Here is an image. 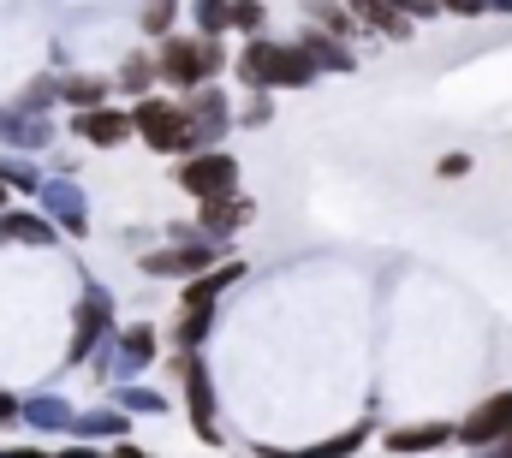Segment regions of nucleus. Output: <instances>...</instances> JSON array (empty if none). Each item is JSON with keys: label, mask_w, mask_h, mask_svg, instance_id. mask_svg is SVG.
Listing matches in <instances>:
<instances>
[{"label": "nucleus", "mask_w": 512, "mask_h": 458, "mask_svg": "<svg viewBox=\"0 0 512 458\" xmlns=\"http://www.w3.org/2000/svg\"><path fill=\"white\" fill-rule=\"evenodd\" d=\"M233 72H239V84L245 90H262V96H274V90H310L322 72L298 54V42H274V36H251L239 54H233Z\"/></svg>", "instance_id": "f257e3e1"}, {"label": "nucleus", "mask_w": 512, "mask_h": 458, "mask_svg": "<svg viewBox=\"0 0 512 458\" xmlns=\"http://www.w3.org/2000/svg\"><path fill=\"white\" fill-rule=\"evenodd\" d=\"M149 60H155V78L173 84L179 96H191V90H203L227 72V48L209 42V36H161Z\"/></svg>", "instance_id": "f03ea898"}, {"label": "nucleus", "mask_w": 512, "mask_h": 458, "mask_svg": "<svg viewBox=\"0 0 512 458\" xmlns=\"http://www.w3.org/2000/svg\"><path fill=\"white\" fill-rule=\"evenodd\" d=\"M173 375H179V387H185V417H191V435H197L209 453H221L227 441H221V411H215L209 357H203V351H173Z\"/></svg>", "instance_id": "7ed1b4c3"}, {"label": "nucleus", "mask_w": 512, "mask_h": 458, "mask_svg": "<svg viewBox=\"0 0 512 458\" xmlns=\"http://www.w3.org/2000/svg\"><path fill=\"white\" fill-rule=\"evenodd\" d=\"M131 114V137L137 143H149L155 155H191V125H185V108L179 102H167V96H137L126 108Z\"/></svg>", "instance_id": "20e7f679"}, {"label": "nucleus", "mask_w": 512, "mask_h": 458, "mask_svg": "<svg viewBox=\"0 0 512 458\" xmlns=\"http://www.w3.org/2000/svg\"><path fill=\"white\" fill-rule=\"evenodd\" d=\"M227 256V244H209V238H191V244H149V250H137V274L143 280H197V274H209L215 262Z\"/></svg>", "instance_id": "39448f33"}, {"label": "nucleus", "mask_w": 512, "mask_h": 458, "mask_svg": "<svg viewBox=\"0 0 512 458\" xmlns=\"http://www.w3.org/2000/svg\"><path fill=\"white\" fill-rule=\"evenodd\" d=\"M114 292L108 286H84V298H78V310H72V340H66V369H78V363H90L102 345L114 340Z\"/></svg>", "instance_id": "423d86ee"}, {"label": "nucleus", "mask_w": 512, "mask_h": 458, "mask_svg": "<svg viewBox=\"0 0 512 458\" xmlns=\"http://www.w3.org/2000/svg\"><path fill=\"white\" fill-rule=\"evenodd\" d=\"M161 357V334L149 322H131V328H114V340L102 345V363H96V381H114L126 387V375H143L149 363Z\"/></svg>", "instance_id": "0eeeda50"}, {"label": "nucleus", "mask_w": 512, "mask_h": 458, "mask_svg": "<svg viewBox=\"0 0 512 458\" xmlns=\"http://www.w3.org/2000/svg\"><path fill=\"white\" fill-rule=\"evenodd\" d=\"M173 185H179L185 197H197V203L233 197V191H239V155H227V149H197V155H185V161L173 167Z\"/></svg>", "instance_id": "6e6552de"}, {"label": "nucleus", "mask_w": 512, "mask_h": 458, "mask_svg": "<svg viewBox=\"0 0 512 458\" xmlns=\"http://www.w3.org/2000/svg\"><path fill=\"white\" fill-rule=\"evenodd\" d=\"M501 435H512V387H495L489 399H477V405L453 423V447H465V453H483V447H495Z\"/></svg>", "instance_id": "1a4fd4ad"}, {"label": "nucleus", "mask_w": 512, "mask_h": 458, "mask_svg": "<svg viewBox=\"0 0 512 458\" xmlns=\"http://www.w3.org/2000/svg\"><path fill=\"white\" fill-rule=\"evenodd\" d=\"M179 108H185V125H191V155H197V149H221V137L233 131V102H227L221 84L191 90Z\"/></svg>", "instance_id": "9d476101"}, {"label": "nucleus", "mask_w": 512, "mask_h": 458, "mask_svg": "<svg viewBox=\"0 0 512 458\" xmlns=\"http://www.w3.org/2000/svg\"><path fill=\"white\" fill-rule=\"evenodd\" d=\"M256 221V197L245 191H233V197H209V203H197V238H209V244H227L233 232H245Z\"/></svg>", "instance_id": "9b49d317"}, {"label": "nucleus", "mask_w": 512, "mask_h": 458, "mask_svg": "<svg viewBox=\"0 0 512 458\" xmlns=\"http://www.w3.org/2000/svg\"><path fill=\"white\" fill-rule=\"evenodd\" d=\"M453 447V423L429 417V423H393L382 435V453L387 458H429V453H447Z\"/></svg>", "instance_id": "f8f14e48"}, {"label": "nucleus", "mask_w": 512, "mask_h": 458, "mask_svg": "<svg viewBox=\"0 0 512 458\" xmlns=\"http://www.w3.org/2000/svg\"><path fill=\"white\" fill-rule=\"evenodd\" d=\"M370 435H376V423H352V429H340V435H328V441H316V447H251V458H358L370 447Z\"/></svg>", "instance_id": "ddd939ff"}, {"label": "nucleus", "mask_w": 512, "mask_h": 458, "mask_svg": "<svg viewBox=\"0 0 512 458\" xmlns=\"http://www.w3.org/2000/svg\"><path fill=\"white\" fill-rule=\"evenodd\" d=\"M66 131H72V137H84V143H96V149H120V143H131V114L102 102V108L66 114Z\"/></svg>", "instance_id": "4468645a"}, {"label": "nucleus", "mask_w": 512, "mask_h": 458, "mask_svg": "<svg viewBox=\"0 0 512 458\" xmlns=\"http://www.w3.org/2000/svg\"><path fill=\"white\" fill-rule=\"evenodd\" d=\"M245 280V262L239 256H221L209 274H197V280H185V292H179V310H215L233 286Z\"/></svg>", "instance_id": "2eb2a0df"}, {"label": "nucleus", "mask_w": 512, "mask_h": 458, "mask_svg": "<svg viewBox=\"0 0 512 458\" xmlns=\"http://www.w3.org/2000/svg\"><path fill=\"white\" fill-rule=\"evenodd\" d=\"M42 197V215H48V227L72 232V238H90V209H84V197H78V185H66V179H54V185H42L36 191Z\"/></svg>", "instance_id": "dca6fc26"}, {"label": "nucleus", "mask_w": 512, "mask_h": 458, "mask_svg": "<svg viewBox=\"0 0 512 458\" xmlns=\"http://www.w3.org/2000/svg\"><path fill=\"white\" fill-rule=\"evenodd\" d=\"M108 96H114V78H102V72H60V78H54V102H66L72 114L102 108Z\"/></svg>", "instance_id": "f3484780"}, {"label": "nucleus", "mask_w": 512, "mask_h": 458, "mask_svg": "<svg viewBox=\"0 0 512 458\" xmlns=\"http://www.w3.org/2000/svg\"><path fill=\"white\" fill-rule=\"evenodd\" d=\"M0 244L48 250V244H60V232L48 227V215H36V209H0Z\"/></svg>", "instance_id": "a211bd4d"}, {"label": "nucleus", "mask_w": 512, "mask_h": 458, "mask_svg": "<svg viewBox=\"0 0 512 458\" xmlns=\"http://www.w3.org/2000/svg\"><path fill=\"white\" fill-rule=\"evenodd\" d=\"M298 54H304L316 72H358V48L322 36V30H304V36H298Z\"/></svg>", "instance_id": "6ab92c4d"}, {"label": "nucleus", "mask_w": 512, "mask_h": 458, "mask_svg": "<svg viewBox=\"0 0 512 458\" xmlns=\"http://www.w3.org/2000/svg\"><path fill=\"white\" fill-rule=\"evenodd\" d=\"M126 429H131V417L120 405H102V411H78L72 417V435L90 441V447H114V441H126Z\"/></svg>", "instance_id": "aec40b11"}, {"label": "nucleus", "mask_w": 512, "mask_h": 458, "mask_svg": "<svg viewBox=\"0 0 512 458\" xmlns=\"http://www.w3.org/2000/svg\"><path fill=\"white\" fill-rule=\"evenodd\" d=\"M72 405L66 399H54V393H36V399H18V423H30V429H42V435H72Z\"/></svg>", "instance_id": "412c9836"}, {"label": "nucleus", "mask_w": 512, "mask_h": 458, "mask_svg": "<svg viewBox=\"0 0 512 458\" xmlns=\"http://www.w3.org/2000/svg\"><path fill=\"white\" fill-rule=\"evenodd\" d=\"M0 143L6 149H48L54 143V119H30V114H0Z\"/></svg>", "instance_id": "4be33fe9"}, {"label": "nucleus", "mask_w": 512, "mask_h": 458, "mask_svg": "<svg viewBox=\"0 0 512 458\" xmlns=\"http://www.w3.org/2000/svg\"><path fill=\"white\" fill-rule=\"evenodd\" d=\"M298 12H304V18H316V30H322V36H334V42H352V36H358V18H352L340 0H298Z\"/></svg>", "instance_id": "5701e85b"}, {"label": "nucleus", "mask_w": 512, "mask_h": 458, "mask_svg": "<svg viewBox=\"0 0 512 458\" xmlns=\"http://www.w3.org/2000/svg\"><path fill=\"white\" fill-rule=\"evenodd\" d=\"M114 90H126L131 102H137V96H155V60H149V48H137V54H126V60H120Z\"/></svg>", "instance_id": "b1692460"}, {"label": "nucleus", "mask_w": 512, "mask_h": 458, "mask_svg": "<svg viewBox=\"0 0 512 458\" xmlns=\"http://www.w3.org/2000/svg\"><path fill=\"white\" fill-rule=\"evenodd\" d=\"M215 334V310H185L173 328H167V340H173V351H203V340Z\"/></svg>", "instance_id": "393cba45"}, {"label": "nucleus", "mask_w": 512, "mask_h": 458, "mask_svg": "<svg viewBox=\"0 0 512 458\" xmlns=\"http://www.w3.org/2000/svg\"><path fill=\"white\" fill-rule=\"evenodd\" d=\"M0 185H6V197H36L48 179H42L30 161H18V155H0Z\"/></svg>", "instance_id": "a878e982"}, {"label": "nucleus", "mask_w": 512, "mask_h": 458, "mask_svg": "<svg viewBox=\"0 0 512 458\" xmlns=\"http://www.w3.org/2000/svg\"><path fill=\"white\" fill-rule=\"evenodd\" d=\"M114 405H120L126 417H161V411H167V399H161L155 387H114Z\"/></svg>", "instance_id": "bb28decb"}, {"label": "nucleus", "mask_w": 512, "mask_h": 458, "mask_svg": "<svg viewBox=\"0 0 512 458\" xmlns=\"http://www.w3.org/2000/svg\"><path fill=\"white\" fill-rule=\"evenodd\" d=\"M173 18H179V0H143L137 30H143L149 42H161V36H173Z\"/></svg>", "instance_id": "cd10ccee"}, {"label": "nucleus", "mask_w": 512, "mask_h": 458, "mask_svg": "<svg viewBox=\"0 0 512 458\" xmlns=\"http://www.w3.org/2000/svg\"><path fill=\"white\" fill-rule=\"evenodd\" d=\"M227 24H233L239 36H262V30H268V6H262V0H227Z\"/></svg>", "instance_id": "c85d7f7f"}, {"label": "nucleus", "mask_w": 512, "mask_h": 458, "mask_svg": "<svg viewBox=\"0 0 512 458\" xmlns=\"http://www.w3.org/2000/svg\"><path fill=\"white\" fill-rule=\"evenodd\" d=\"M191 18H197V36L221 42L233 24H227V0H191Z\"/></svg>", "instance_id": "c756f323"}, {"label": "nucleus", "mask_w": 512, "mask_h": 458, "mask_svg": "<svg viewBox=\"0 0 512 458\" xmlns=\"http://www.w3.org/2000/svg\"><path fill=\"white\" fill-rule=\"evenodd\" d=\"M233 125H245V131H262V125H274V96H262V90H251V96L239 102V114H233Z\"/></svg>", "instance_id": "7c9ffc66"}, {"label": "nucleus", "mask_w": 512, "mask_h": 458, "mask_svg": "<svg viewBox=\"0 0 512 458\" xmlns=\"http://www.w3.org/2000/svg\"><path fill=\"white\" fill-rule=\"evenodd\" d=\"M471 167H477V161H471L465 149H447V155H435V179H441V185H447V179H471Z\"/></svg>", "instance_id": "2f4dec72"}, {"label": "nucleus", "mask_w": 512, "mask_h": 458, "mask_svg": "<svg viewBox=\"0 0 512 458\" xmlns=\"http://www.w3.org/2000/svg\"><path fill=\"white\" fill-rule=\"evenodd\" d=\"M399 18H441V0H382Z\"/></svg>", "instance_id": "473e14b6"}, {"label": "nucleus", "mask_w": 512, "mask_h": 458, "mask_svg": "<svg viewBox=\"0 0 512 458\" xmlns=\"http://www.w3.org/2000/svg\"><path fill=\"white\" fill-rule=\"evenodd\" d=\"M96 458H155V453H143L137 441H114V447H102Z\"/></svg>", "instance_id": "72a5a7b5"}, {"label": "nucleus", "mask_w": 512, "mask_h": 458, "mask_svg": "<svg viewBox=\"0 0 512 458\" xmlns=\"http://www.w3.org/2000/svg\"><path fill=\"white\" fill-rule=\"evenodd\" d=\"M0 458H54V453L36 447V441H18V447H0Z\"/></svg>", "instance_id": "f704fd0d"}, {"label": "nucleus", "mask_w": 512, "mask_h": 458, "mask_svg": "<svg viewBox=\"0 0 512 458\" xmlns=\"http://www.w3.org/2000/svg\"><path fill=\"white\" fill-rule=\"evenodd\" d=\"M0 429H18V399L0 387Z\"/></svg>", "instance_id": "c9c22d12"}, {"label": "nucleus", "mask_w": 512, "mask_h": 458, "mask_svg": "<svg viewBox=\"0 0 512 458\" xmlns=\"http://www.w3.org/2000/svg\"><path fill=\"white\" fill-rule=\"evenodd\" d=\"M96 453H102V447H90V441H72V447H60L54 458H96Z\"/></svg>", "instance_id": "e433bc0d"}, {"label": "nucleus", "mask_w": 512, "mask_h": 458, "mask_svg": "<svg viewBox=\"0 0 512 458\" xmlns=\"http://www.w3.org/2000/svg\"><path fill=\"white\" fill-rule=\"evenodd\" d=\"M471 458H512V435H501L495 447H483V453H471Z\"/></svg>", "instance_id": "4c0bfd02"}, {"label": "nucleus", "mask_w": 512, "mask_h": 458, "mask_svg": "<svg viewBox=\"0 0 512 458\" xmlns=\"http://www.w3.org/2000/svg\"><path fill=\"white\" fill-rule=\"evenodd\" d=\"M340 6H346L352 18H364V6H370V0H340Z\"/></svg>", "instance_id": "58836bf2"}, {"label": "nucleus", "mask_w": 512, "mask_h": 458, "mask_svg": "<svg viewBox=\"0 0 512 458\" xmlns=\"http://www.w3.org/2000/svg\"><path fill=\"white\" fill-rule=\"evenodd\" d=\"M0 209H12V197H6V185H0Z\"/></svg>", "instance_id": "ea45409f"}]
</instances>
